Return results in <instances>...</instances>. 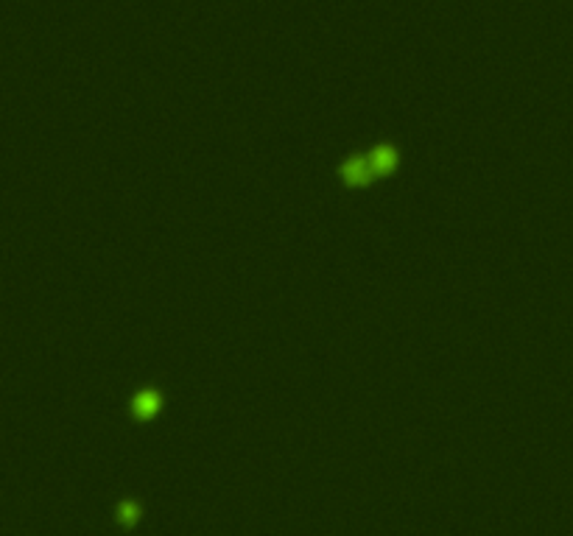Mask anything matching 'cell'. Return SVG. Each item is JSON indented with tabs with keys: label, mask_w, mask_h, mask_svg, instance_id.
I'll return each instance as SVG.
<instances>
[{
	"label": "cell",
	"mask_w": 573,
	"mask_h": 536,
	"mask_svg": "<svg viewBox=\"0 0 573 536\" xmlns=\"http://www.w3.org/2000/svg\"><path fill=\"white\" fill-rule=\"evenodd\" d=\"M372 165L366 162V160H361V157H355V160H350L344 168H341V176L347 179V185H366L369 179H372Z\"/></svg>",
	"instance_id": "cell-1"
},
{
	"label": "cell",
	"mask_w": 573,
	"mask_h": 536,
	"mask_svg": "<svg viewBox=\"0 0 573 536\" xmlns=\"http://www.w3.org/2000/svg\"><path fill=\"white\" fill-rule=\"evenodd\" d=\"M134 416L137 419H151L157 411H160V394L157 391H143L134 397Z\"/></svg>",
	"instance_id": "cell-2"
},
{
	"label": "cell",
	"mask_w": 573,
	"mask_h": 536,
	"mask_svg": "<svg viewBox=\"0 0 573 536\" xmlns=\"http://www.w3.org/2000/svg\"><path fill=\"white\" fill-rule=\"evenodd\" d=\"M369 165H372L375 174H389V171L397 165V154H394V148H389V146H378V148L372 151V157H369Z\"/></svg>",
	"instance_id": "cell-3"
},
{
	"label": "cell",
	"mask_w": 573,
	"mask_h": 536,
	"mask_svg": "<svg viewBox=\"0 0 573 536\" xmlns=\"http://www.w3.org/2000/svg\"><path fill=\"white\" fill-rule=\"evenodd\" d=\"M118 517H120V523H123V526H134V523H137V517H140V509H137L134 503H123V506L118 509Z\"/></svg>",
	"instance_id": "cell-4"
}]
</instances>
